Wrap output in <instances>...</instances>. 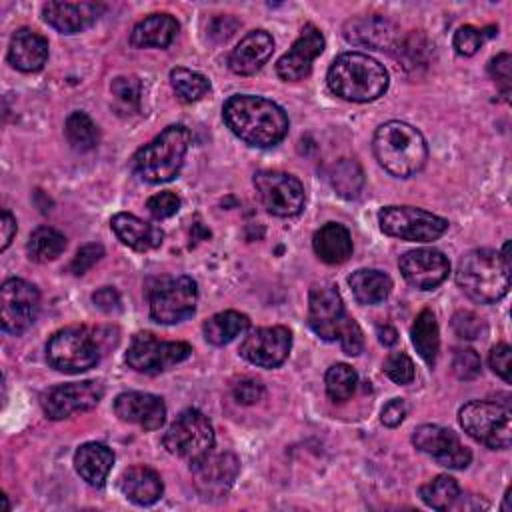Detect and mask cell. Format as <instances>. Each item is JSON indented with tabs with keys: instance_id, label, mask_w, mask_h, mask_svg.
Wrapping results in <instances>:
<instances>
[{
	"instance_id": "21",
	"label": "cell",
	"mask_w": 512,
	"mask_h": 512,
	"mask_svg": "<svg viewBox=\"0 0 512 512\" xmlns=\"http://www.w3.org/2000/svg\"><path fill=\"white\" fill-rule=\"evenodd\" d=\"M114 412L120 420L138 424L144 430H158L166 420V404L150 392H122L114 400Z\"/></svg>"
},
{
	"instance_id": "53",
	"label": "cell",
	"mask_w": 512,
	"mask_h": 512,
	"mask_svg": "<svg viewBox=\"0 0 512 512\" xmlns=\"http://www.w3.org/2000/svg\"><path fill=\"white\" fill-rule=\"evenodd\" d=\"M376 334H378L380 344H384V346H392V344H396V340H398L396 328H392V326H388V324L378 326V328H376Z\"/></svg>"
},
{
	"instance_id": "37",
	"label": "cell",
	"mask_w": 512,
	"mask_h": 512,
	"mask_svg": "<svg viewBox=\"0 0 512 512\" xmlns=\"http://www.w3.org/2000/svg\"><path fill=\"white\" fill-rule=\"evenodd\" d=\"M64 134L70 142V146L78 152H88L92 148H96L100 134H98V126L92 122V118L86 112H72L66 118L64 124Z\"/></svg>"
},
{
	"instance_id": "38",
	"label": "cell",
	"mask_w": 512,
	"mask_h": 512,
	"mask_svg": "<svg viewBox=\"0 0 512 512\" xmlns=\"http://www.w3.org/2000/svg\"><path fill=\"white\" fill-rule=\"evenodd\" d=\"M170 84L182 102H196L210 92V80L188 68H172Z\"/></svg>"
},
{
	"instance_id": "31",
	"label": "cell",
	"mask_w": 512,
	"mask_h": 512,
	"mask_svg": "<svg viewBox=\"0 0 512 512\" xmlns=\"http://www.w3.org/2000/svg\"><path fill=\"white\" fill-rule=\"evenodd\" d=\"M348 284L352 288L354 298L366 306L384 302L392 290L390 276L382 270H372V268H360L352 272V276L348 278Z\"/></svg>"
},
{
	"instance_id": "14",
	"label": "cell",
	"mask_w": 512,
	"mask_h": 512,
	"mask_svg": "<svg viewBox=\"0 0 512 512\" xmlns=\"http://www.w3.org/2000/svg\"><path fill=\"white\" fill-rule=\"evenodd\" d=\"M254 186L262 206L280 218H290L302 212L306 192L302 182L280 170H262L254 176Z\"/></svg>"
},
{
	"instance_id": "3",
	"label": "cell",
	"mask_w": 512,
	"mask_h": 512,
	"mask_svg": "<svg viewBox=\"0 0 512 512\" xmlns=\"http://www.w3.org/2000/svg\"><path fill=\"white\" fill-rule=\"evenodd\" d=\"M328 88L348 102H372L388 88L386 68L368 54L344 52L328 68Z\"/></svg>"
},
{
	"instance_id": "4",
	"label": "cell",
	"mask_w": 512,
	"mask_h": 512,
	"mask_svg": "<svg viewBox=\"0 0 512 512\" xmlns=\"http://www.w3.org/2000/svg\"><path fill=\"white\" fill-rule=\"evenodd\" d=\"M372 148L380 166L396 178L414 176L428 160V146L422 132L400 120L378 126Z\"/></svg>"
},
{
	"instance_id": "25",
	"label": "cell",
	"mask_w": 512,
	"mask_h": 512,
	"mask_svg": "<svg viewBox=\"0 0 512 512\" xmlns=\"http://www.w3.org/2000/svg\"><path fill=\"white\" fill-rule=\"evenodd\" d=\"M48 60V40L30 30L20 28L12 34L8 46V62L20 72H38Z\"/></svg>"
},
{
	"instance_id": "32",
	"label": "cell",
	"mask_w": 512,
	"mask_h": 512,
	"mask_svg": "<svg viewBox=\"0 0 512 512\" xmlns=\"http://www.w3.org/2000/svg\"><path fill=\"white\" fill-rule=\"evenodd\" d=\"M250 328V320L246 314H240L236 310H224L214 316H210L202 324V332L208 344L212 346H224L232 342L236 336L244 334Z\"/></svg>"
},
{
	"instance_id": "36",
	"label": "cell",
	"mask_w": 512,
	"mask_h": 512,
	"mask_svg": "<svg viewBox=\"0 0 512 512\" xmlns=\"http://www.w3.org/2000/svg\"><path fill=\"white\" fill-rule=\"evenodd\" d=\"M420 498L434 510H448L460 500V486L452 476L440 474L420 486Z\"/></svg>"
},
{
	"instance_id": "33",
	"label": "cell",
	"mask_w": 512,
	"mask_h": 512,
	"mask_svg": "<svg viewBox=\"0 0 512 512\" xmlns=\"http://www.w3.org/2000/svg\"><path fill=\"white\" fill-rule=\"evenodd\" d=\"M410 336H412V344H414L416 352L420 354V358L428 366H434L436 358H438V350H440V334H438L436 316L430 310H422L416 316V320L410 328Z\"/></svg>"
},
{
	"instance_id": "45",
	"label": "cell",
	"mask_w": 512,
	"mask_h": 512,
	"mask_svg": "<svg viewBox=\"0 0 512 512\" xmlns=\"http://www.w3.org/2000/svg\"><path fill=\"white\" fill-rule=\"evenodd\" d=\"M484 32L474 26H460L454 34V48L460 56H474L482 46Z\"/></svg>"
},
{
	"instance_id": "39",
	"label": "cell",
	"mask_w": 512,
	"mask_h": 512,
	"mask_svg": "<svg viewBox=\"0 0 512 512\" xmlns=\"http://www.w3.org/2000/svg\"><path fill=\"white\" fill-rule=\"evenodd\" d=\"M324 382H326V394L330 396V400L344 402L354 394L358 384V374L354 372L352 366L338 362L326 370Z\"/></svg>"
},
{
	"instance_id": "27",
	"label": "cell",
	"mask_w": 512,
	"mask_h": 512,
	"mask_svg": "<svg viewBox=\"0 0 512 512\" xmlns=\"http://www.w3.org/2000/svg\"><path fill=\"white\" fill-rule=\"evenodd\" d=\"M120 490L130 502L138 506H150L160 500L164 486L156 470L148 466H130L120 476Z\"/></svg>"
},
{
	"instance_id": "19",
	"label": "cell",
	"mask_w": 512,
	"mask_h": 512,
	"mask_svg": "<svg viewBox=\"0 0 512 512\" xmlns=\"http://www.w3.org/2000/svg\"><path fill=\"white\" fill-rule=\"evenodd\" d=\"M324 52V36L314 24H306L290 50L276 62V74L284 82H296L312 72V62Z\"/></svg>"
},
{
	"instance_id": "16",
	"label": "cell",
	"mask_w": 512,
	"mask_h": 512,
	"mask_svg": "<svg viewBox=\"0 0 512 512\" xmlns=\"http://www.w3.org/2000/svg\"><path fill=\"white\" fill-rule=\"evenodd\" d=\"M412 444L440 466L452 470H464L472 460V452L460 442L456 432L438 424L418 426L412 434Z\"/></svg>"
},
{
	"instance_id": "15",
	"label": "cell",
	"mask_w": 512,
	"mask_h": 512,
	"mask_svg": "<svg viewBox=\"0 0 512 512\" xmlns=\"http://www.w3.org/2000/svg\"><path fill=\"white\" fill-rule=\"evenodd\" d=\"M102 396L104 386L96 380L68 382L48 388L40 398V406L50 420H64L76 412H88L96 408Z\"/></svg>"
},
{
	"instance_id": "48",
	"label": "cell",
	"mask_w": 512,
	"mask_h": 512,
	"mask_svg": "<svg viewBox=\"0 0 512 512\" xmlns=\"http://www.w3.org/2000/svg\"><path fill=\"white\" fill-rule=\"evenodd\" d=\"M510 358H512V348L504 342L496 344L492 350H490V356H488V362H490V368L494 374H498L504 382H510Z\"/></svg>"
},
{
	"instance_id": "42",
	"label": "cell",
	"mask_w": 512,
	"mask_h": 512,
	"mask_svg": "<svg viewBox=\"0 0 512 512\" xmlns=\"http://www.w3.org/2000/svg\"><path fill=\"white\" fill-rule=\"evenodd\" d=\"M452 330L462 340H476L486 332V324L476 312L460 310L452 316Z\"/></svg>"
},
{
	"instance_id": "29",
	"label": "cell",
	"mask_w": 512,
	"mask_h": 512,
	"mask_svg": "<svg viewBox=\"0 0 512 512\" xmlns=\"http://www.w3.org/2000/svg\"><path fill=\"white\" fill-rule=\"evenodd\" d=\"M312 248L322 262L342 264L352 256V236L346 226L328 222L314 232Z\"/></svg>"
},
{
	"instance_id": "12",
	"label": "cell",
	"mask_w": 512,
	"mask_h": 512,
	"mask_svg": "<svg viewBox=\"0 0 512 512\" xmlns=\"http://www.w3.org/2000/svg\"><path fill=\"white\" fill-rule=\"evenodd\" d=\"M192 354V346L186 342H164L150 332H140L132 338L126 364L142 374H160Z\"/></svg>"
},
{
	"instance_id": "22",
	"label": "cell",
	"mask_w": 512,
	"mask_h": 512,
	"mask_svg": "<svg viewBox=\"0 0 512 512\" xmlns=\"http://www.w3.org/2000/svg\"><path fill=\"white\" fill-rule=\"evenodd\" d=\"M102 10L104 6L94 2H46L42 18L62 34H76L92 26Z\"/></svg>"
},
{
	"instance_id": "17",
	"label": "cell",
	"mask_w": 512,
	"mask_h": 512,
	"mask_svg": "<svg viewBox=\"0 0 512 512\" xmlns=\"http://www.w3.org/2000/svg\"><path fill=\"white\" fill-rule=\"evenodd\" d=\"M292 348V334L286 326H264L252 330L240 344V356L260 368L280 366Z\"/></svg>"
},
{
	"instance_id": "41",
	"label": "cell",
	"mask_w": 512,
	"mask_h": 512,
	"mask_svg": "<svg viewBox=\"0 0 512 512\" xmlns=\"http://www.w3.org/2000/svg\"><path fill=\"white\" fill-rule=\"evenodd\" d=\"M384 372L392 382H396L400 386L410 384L414 380V374H416L414 372V362L406 352L388 354L386 360H384Z\"/></svg>"
},
{
	"instance_id": "23",
	"label": "cell",
	"mask_w": 512,
	"mask_h": 512,
	"mask_svg": "<svg viewBox=\"0 0 512 512\" xmlns=\"http://www.w3.org/2000/svg\"><path fill=\"white\" fill-rule=\"evenodd\" d=\"M274 38L266 30L248 32L228 56V68L238 76L256 74L272 56Z\"/></svg>"
},
{
	"instance_id": "13",
	"label": "cell",
	"mask_w": 512,
	"mask_h": 512,
	"mask_svg": "<svg viewBox=\"0 0 512 512\" xmlns=\"http://www.w3.org/2000/svg\"><path fill=\"white\" fill-rule=\"evenodd\" d=\"M40 310L38 288L24 278H8L0 288V324L6 334L26 332Z\"/></svg>"
},
{
	"instance_id": "5",
	"label": "cell",
	"mask_w": 512,
	"mask_h": 512,
	"mask_svg": "<svg viewBox=\"0 0 512 512\" xmlns=\"http://www.w3.org/2000/svg\"><path fill=\"white\" fill-rule=\"evenodd\" d=\"M456 284L474 302L494 304L508 294L510 266L502 260L500 252L474 248L460 258Z\"/></svg>"
},
{
	"instance_id": "51",
	"label": "cell",
	"mask_w": 512,
	"mask_h": 512,
	"mask_svg": "<svg viewBox=\"0 0 512 512\" xmlns=\"http://www.w3.org/2000/svg\"><path fill=\"white\" fill-rule=\"evenodd\" d=\"M92 302L102 310V312H118L120 310V294L112 286H102L92 294Z\"/></svg>"
},
{
	"instance_id": "35",
	"label": "cell",
	"mask_w": 512,
	"mask_h": 512,
	"mask_svg": "<svg viewBox=\"0 0 512 512\" xmlns=\"http://www.w3.org/2000/svg\"><path fill=\"white\" fill-rule=\"evenodd\" d=\"M332 188L344 198H356L364 186V172L352 158H340L328 172Z\"/></svg>"
},
{
	"instance_id": "7",
	"label": "cell",
	"mask_w": 512,
	"mask_h": 512,
	"mask_svg": "<svg viewBox=\"0 0 512 512\" xmlns=\"http://www.w3.org/2000/svg\"><path fill=\"white\" fill-rule=\"evenodd\" d=\"M96 330L88 326H68L52 334L46 344V360L64 374H80L98 364L102 346Z\"/></svg>"
},
{
	"instance_id": "44",
	"label": "cell",
	"mask_w": 512,
	"mask_h": 512,
	"mask_svg": "<svg viewBox=\"0 0 512 512\" xmlns=\"http://www.w3.org/2000/svg\"><path fill=\"white\" fill-rule=\"evenodd\" d=\"M146 208H148V212H150L154 218H158V220L170 218V216H174V214L180 210V198H178L174 192H170V190L158 192V194H154V196L148 198Z\"/></svg>"
},
{
	"instance_id": "40",
	"label": "cell",
	"mask_w": 512,
	"mask_h": 512,
	"mask_svg": "<svg viewBox=\"0 0 512 512\" xmlns=\"http://www.w3.org/2000/svg\"><path fill=\"white\" fill-rule=\"evenodd\" d=\"M114 104L122 114H130L138 110L140 104V94H142V84L136 76H118L110 84Z\"/></svg>"
},
{
	"instance_id": "26",
	"label": "cell",
	"mask_w": 512,
	"mask_h": 512,
	"mask_svg": "<svg viewBox=\"0 0 512 512\" xmlns=\"http://www.w3.org/2000/svg\"><path fill=\"white\" fill-rule=\"evenodd\" d=\"M114 234L118 236V240L126 246H130L132 250H138V252H146V250H152V248H158L162 244V230L150 222H144L140 220L138 216L134 214H126V212H120L112 218L110 222Z\"/></svg>"
},
{
	"instance_id": "9",
	"label": "cell",
	"mask_w": 512,
	"mask_h": 512,
	"mask_svg": "<svg viewBox=\"0 0 512 512\" xmlns=\"http://www.w3.org/2000/svg\"><path fill=\"white\" fill-rule=\"evenodd\" d=\"M150 316L158 324L190 318L198 302V286L190 276H160L148 288Z\"/></svg>"
},
{
	"instance_id": "20",
	"label": "cell",
	"mask_w": 512,
	"mask_h": 512,
	"mask_svg": "<svg viewBox=\"0 0 512 512\" xmlns=\"http://www.w3.org/2000/svg\"><path fill=\"white\" fill-rule=\"evenodd\" d=\"M190 470L196 488L204 496H224L240 472V462L230 452H208L200 460L192 462Z\"/></svg>"
},
{
	"instance_id": "6",
	"label": "cell",
	"mask_w": 512,
	"mask_h": 512,
	"mask_svg": "<svg viewBox=\"0 0 512 512\" xmlns=\"http://www.w3.org/2000/svg\"><path fill=\"white\" fill-rule=\"evenodd\" d=\"M190 146V130L182 124L164 128L152 142L132 156V168L140 180L150 184L170 182L178 176Z\"/></svg>"
},
{
	"instance_id": "34",
	"label": "cell",
	"mask_w": 512,
	"mask_h": 512,
	"mask_svg": "<svg viewBox=\"0 0 512 512\" xmlns=\"http://www.w3.org/2000/svg\"><path fill=\"white\" fill-rule=\"evenodd\" d=\"M64 248H66V236L50 226L36 228L26 242L28 258L34 262L56 260L64 252Z\"/></svg>"
},
{
	"instance_id": "50",
	"label": "cell",
	"mask_w": 512,
	"mask_h": 512,
	"mask_svg": "<svg viewBox=\"0 0 512 512\" xmlns=\"http://www.w3.org/2000/svg\"><path fill=\"white\" fill-rule=\"evenodd\" d=\"M406 418V402L402 398H392L388 404H384L380 412V420L388 428H396Z\"/></svg>"
},
{
	"instance_id": "2",
	"label": "cell",
	"mask_w": 512,
	"mask_h": 512,
	"mask_svg": "<svg viewBox=\"0 0 512 512\" xmlns=\"http://www.w3.org/2000/svg\"><path fill=\"white\" fill-rule=\"evenodd\" d=\"M308 324L326 342L338 340L348 356L362 352L364 334L354 318L346 314L340 292L334 284H314L308 294Z\"/></svg>"
},
{
	"instance_id": "43",
	"label": "cell",
	"mask_w": 512,
	"mask_h": 512,
	"mask_svg": "<svg viewBox=\"0 0 512 512\" xmlns=\"http://www.w3.org/2000/svg\"><path fill=\"white\" fill-rule=\"evenodd\" d=\"M482 370V360L476 350L472 348H456L452 356V372L460 380H474L480 376Z\"/></svg>"
},
{
	"instance_id": "28",
	"label": "cell",
	"mask_w": 512,
	"mask_h": 512,
	"mask_svg": "<svg viewBox=\"0 0 512 512\" xmlns=\"http://www.w3.org/2000/svg\"><path fill=\"white\" fill-rule=\"evenodd\" d=\"M114 464V452L100 442H86L74 454V468L90 486H104Z\"/></svg>"
},
{
	"instance_id": "47",
	"label": "cell",
	"mask_w": 512,
	"mask_h": 512,
	"mask_svg": "<svg viewBox=\"0 0 512 512\" xmlns=\"http://www.w3.org/2000/svg\"><path fill=\"white\" fill-rule=\"evenodd\" d=\"M488 74L494 78V82L500 86L502 94L508 96L510 92V78H512V60L508 52H502L498 56H494L488 62Z\"/></svg>"
},
{
	"instance_id": "46",
	"label": "cell",
	"mask_w": 512,
	"mask_h": 512,
	"mask_svg": "<svg viewBox=\"0 0 512 512\" xmlns=\"http://www.w3.org/2000/svg\"><path fill=\"white\" fill-rule=\"evenodd\" d=\"M102 256H104L102 244H96V242L84 244L82 248H78L76 256L72 258V262H70V272L76 274V276H82V274L88 272Z\"/></svg>"
},
{
	"instance_id": "24",
	"label": "cell",
	"mask_w": 512,
	"mask_h": 512,
	"mask_svg": "<svg viewBox=\"0 0 512 512\" xmlns=\"http://www.w3.org/2000/svg\"><path fill=\"white\" fill-rule=\"evenodd\" d=\"M344 38L356 46L390 50L396 42V28L382 16H358L344 24Z\"/></svg>"
},
{
	"instance_id": "1",
	"label": "cell",
	"mask_w": 512,
	"mask_h": 512,
	"mask_svg": "<svg viewBox=\"0 0 512 512\" xmlns=\"http://www.w3.org/2000/svg\"><path fill=\"white\" fill-rule=\"evenodd\" d=\"M226 126L256 148L276 146L288 132L286 112L272 100L254 94H234L222 106Z\"/></svg>"
},
{
	"instance_id": "49",
	"label": "cell",
	"mask_w": 512,
	"mask_h": 512,
	"mask_svg": "<svg viewBox=\"0 0 512 512\" xmlns=\"http://www.w3.org/2000/svg\"><path fill=\"white\" fill-rule=\"evenodd\" d=\"M232 394H234V400L240 404H256L264 396V386L254 378H246L234 384Z\"/></svg>"
},
{
	"instance_id": "11",
	"label": "cell",
	"mask_w": 512,
	"mask_h": 512,
	"mask_svg": "<svg viewBox=\"0 0 512 512\" xmlns=\"http://www.w3.org/2000/svg\"><path fill=\"white\" fill-rule=\"evenodd\" d=\"M380 230L408 242H432L448 230V220L414 206H384L378 212Z\"/></svg>"
},
{
	"instance_id": "10",
	"label": "cell",
	"mask_w": 512,
	"mask_h": 512,
	"mask_svg": "<svg viewBox=\"0 0 512 512\" xmlns=\"http://www.w3.org/2000/svg\"><path fill=\"white\" fill-rule=\"evenodd\" d=\"M164 448L178 456L188 460L190 464L212 452L214 448V428L200 410L188 408L176 416V420L166 430Z\"/></svg>"
},
{
	"instance_id": "8",
	"label": "cell",
	"mask_w": 512,
	"mask_h": 512,
	"mask_svg": "<svg viewBox=\"0 0 512 512\" xmlns=\"http://www.w3.org/2000/svg\"><path fill=\"white\" fill-rule=\"evenodd\" d=\"M458 420L470 438L488 448L504 450L512 442V412L506 404L472 400L460 408Z\"/></svg>"
},
{
	"instance_id": "52",
	"label": "cell",
	"mask_w": 512,
	"mask_h": 512,
	"mask_svg": "<svg viewBox=\"0 0 512 512\" xmlns=\"http://www.w3.org/2000/svg\"><path fill=\"white\" fill-rule=\"evenodd\" d=\"M14 234H16V218L8 210H2V220H0V236H2L0 250L2 252L10 246Z\"/></svg>"
},
{
	"instance_id": "18",
	"label": "cell",
	"mask_w": 512,
	"mask_h": 512,
	"mask_svg": "<svg viewBox=\"0 0 512 512\" xmlns=\"http://www.w3.org/2000/svg\"><path fill=\"white\" fill-rule=\"evenodd\" d=\"M400 272L404 280L418 290H434L450 272L448 258L436 248H416L400 258Z\"/></svg>"
},
{
	"instance_id": "30",
	"label": "cell",
	"mask_w": 512,
	"mask_h": 512,
	"mask_svg": "<svg viewBox=\"0 0 512 512\" xmlns=\"http://www.w3.org/2000/svg\"><path fill=\"white\" fill-rule=\"evenodd\" d=\"M178 34V22L170 14H150L130 32L134 48H166Z\"/></svg>"
}]
</instances>
